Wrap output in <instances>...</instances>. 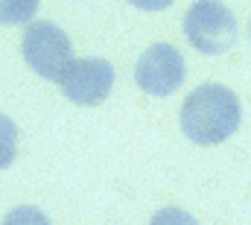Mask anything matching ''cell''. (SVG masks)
Instances as JSON below:
<instances>
[{"mask_svg":"<svg viewBox=\"0 0 251 225\" xmlns=\"http://www.w3.org/2000/svg\"><path fill=\"white\" fill-rule=\"evenodd\" d=\"M243 120L237 94L225 85H201L181 106V132L199 146H216L228 141Z\"/></svg>","mask_w":251,"mask_h":225,"instance_id":"cell-1","label":"cell"},{"mask_svg":"<svg viewBox=\"0 0 251 225\" xmlns=\"http://www.w3.org/2000/svg\"><path fill=\"white\" fill-rule=\"evenodd\" d=\"M184 35L204 56L228 53L237 41V15L219 0H196L184 12Z\"/></svg>","mask_w":251,"mask_h":225,"instance_id":"cell-2","label":"cell"},{"mask_svg":"<svg viewBox=\"0 0 251 225\" xmlns=\"http://www.w3.org/2000/svg\"><path fill=\"white\" fill-rule=\"evenodd\" d=\"M21 53L38 76L59 82L62 73L73 61V44L62 27H56L50 21H32L24 32Z\"/></svg>","mask_w":251,"mask_h":225,"instance_id":"cell-3","label":"cell"},{"mask_svg":"<svg viewBox=\"0 0 251 225\" xmlns=\"http://www.w3.org/2000/svg\"><path fill=\"white\" fill-rule=\"evenodd\" d=\"M184 56L173 44H152L134 64V79L149 97H170L184 82Z\"/></svg>","mask_w":251,"mask_h":225,"instance_id":"cell-4","label":"cell"},{"mask_svg":"<svg viewBox=\"0 0 251 225\" xmlns=\"http://www.w3.org/2000/svg\"><path fill=\"white\" fill-rule=\"evenodd\" d=\"M114 85V67L105 58H73L62 73L59 88L76 106H100Z\"/></svg>","mask_w":251,"mask_h":225,"instance_id":"cell-5","label":"cell"},{"mask_svg":"<svg viewBox=\"0 0 251 225\" xmlns=\"http://www.w3.org/2000/svg\"><path fill=\"white\" fill-rule=\"evenodd\" d=\"M38 12V0H0V24L3 27H18L32 21Z\"/></svg>","mask_w":251,"mask_h":225,"instance_id":"cell-6","label":"cell"},{"mask_svg":"<svg viewBox=\"0 0 251 225\" xmlns=\"http://www.w3.org/2000/svg\"><path fill=\"white\" fill-rule=\"evenodd\" d=\"M18 155V123L9 114H0V169H6Z\"/></svg>","mask_w":251,"mask_h":225,"instance_id":"cell-7","label":"cell"},{"mask_svg":"<svg viewBox=\"0 0 251 225\" xmlns=\"http://www.w3.org/2000/svg\"><path fill=\"white\" fill-rule=\"evenodd\" d=\"M3 225H53V223L44 211H38L32 205H18L3 217Z\"/></svg>","mask_w":251,"mask_h":225,"instance_id":"cell-8","label":"cell"},{"mask_svg":"<svg viewBox=\"0 0 251 225\" xmlns=\"http://www.w3.org/2000/svg\"><path fill=\"white\" fill-rule=\"evenodd\" d=\"M149 225H199V220L184 208H161L149 220Z\"/></svg>","mask_w":251,"mask_h":225,"instance_id":"cell-9","label":"cell"},{"mask_svg":"<svg viewBox=\"0 0 251 225\" xmlns=\"http://www.w3.org/2000/svg\"><path fill=\"white\" fill-rule=\"evenodd\" d=\"M128 3L137 6V9H143V12H161V9L173 6V0H128Z\"/></svg>","mask_w":251,"mask_h":225,"instance_id":"cell-10","label":"cell"},{"mask_svg":"<svg viewBox=\"0 0 251 225\" xmlns=\"http://www.w3.org/2000/svg\"><path fill=\"white\" fill-rule=\"evenodd\" d=\"M249 32H251V27H249Z\"/></svg>","mask_w":251,"mask_h":225,"instance_id":"cell-11","label":"cell"}]
</instances>
